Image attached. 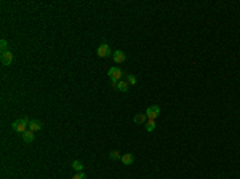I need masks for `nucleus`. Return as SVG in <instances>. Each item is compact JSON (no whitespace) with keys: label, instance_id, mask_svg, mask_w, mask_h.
I'll use <instances>...</instances> for the list:
<instances>
[{"label":"nucleus","instance_id":"ddd939ff","mask_svg":"<svg viewBox=\"0 0 240 179\" xmlns=\"http://www.w3.org/2000/svg\"><path fill=\"white\" fill-rule=\"evenodd\" d=\"M72 168H74L75 171H79V173H80V171L83 170V163H82V162H79V160H74V162H72Z\"/></svg>","mask_w":240,"mask_h":179},{"label":"nucleus","instance_id":"1a4fd4ad","mask_svg":"<svg viewBox=\"0 0 240 179\" xmlns=\"http://www.w3.org/2000/svg\"><path fill=\"white\" fill-rule=\"evenodd\" d=\"M117 90L122 91V93L128 91V82H126V80H120L119 83H117Z\"/></svg>","mask_w":240,"mask_h":179},{"label":"nucleus","instance_id":"39448f33","mask_svg":"<svg viewBox=\"0 0 240 179\" xmlns=\"http://www.w3.org/2000/svg\"><path fill=\"white\" fill-rule=\"evenodd\" d=\"M112 59H114L117 64L125 62V59H126V54H125V51H122V50H115L114 53H112Z\"/></svg>","mask_w":240,"mask_h":179},{"label":"nucleus","instance_id":"f8f14e48","mask_svg":"<svg viewBox=\"0 0 240 179\" xmlns=\"http://www.w3.org/2000/svg\"><path fill=\"white\" fill-rule=\"evenodd\" d=\"M155 130V120H152V118H149L147 122H146V131H149V133H152Z\"/></svg>","mask_w":240,"mask_h":179},{"label":"nucleus","instance_id":"0eeeda50","mask_svg":"<svg viewBox=\"0 0 240 179\" xmlns=\"http://www.w3.org/2000/svg\"><path fill=\"white\" fill-rule=\"evenodd\" d=\"M29 130L31 131H40L42 130V122H38V120H31L29 122Z\"/></svg>","mask_w":240,"mask_h":179},{"label":"nucleus","instance_id":"9d476101","mask_svg":"<svg viewBox=\"0 0 240 179\" xmlns=\"http://www.w3.org/2000/svg\"><path fill=\"white\" fill-rule=\"evenodd\" d=\"M120 160H122L125 165H131V163H133V160H135V157H133L131 154H123Z\"/></svg>","mask_w":240,"mask_h":179},{"label":"nucleus","instance_id":"f3484780","mask_svg":"<svg viewBox=\"0 0 240 179\" xmlns=\"http://www.w3.org/2000/svg\"><path fill=\"white\" fill-rule=\"evenodd\" d=\"M72 179H87V174L83 173V171H80V173L74 174V177H72Z\"/></svg>","mask_w":240,"mask_h":179},{"label":"nucleus","instance_id":"4468645a","mask_svg":"<svg viewBox=\"0 0 240 179\" xmlns=\"http://www.w3.org/2000/svg\"><path fill=\"white\" fill-rule=\"evenodd\" d=\"M109 157H110V160H119V158H122V155H120L119 150H112V152L109 154Z\"/></svg>","mask_w":240,"mask_h":179},{"label":"nucleus","instance_id":"423d86ee","mask_svg":"<svg viewBox=\"0 0 240 179\" xmlns=\"http://www.w3.org/2000/svg\"><path fill=\"white\" fill-rule=\"evenodd\" d=\"M2 64L3 66H10L11 62H13V59H15V56H13V53L8 50V51H5V53H2Z\"/></svg>","mask_w":240,"mask_h":179},{"label":"nucleus","instance_id":"f03ea898","mask_svg":"<svg viewBox=\"0 0 240 179\" xmlns=\"http://www.w3.org/2000/svg\"><path fill=\"white\" fill-rule=\"evenodd\" d=\"M107 75L110 77V80H117V82H120L122 77H123V72H122V69H120V67H110L109 71H107Z\"/></svg>","mask_w":240,"mask_h":179},{"label":"nucleus","instance_id":"9b49d317","mask_svg":"<svg viewBox=\"0 0 240 179\" xmlns=\"http://www.w3.org/2000/svg\"><path fill=\"white\" fill-rule=\"evenodd\" d=\"M146 120H149L146 114H138V115H135V118H133L135 123H144Z\"/></svg>","mask_w":240,"mask_h":179},{"label":"nucleus","instance_id":"6e6552de","mask_svg":"<svg viewBox=\"0 0 240 179\" xmlns=\"http://www.w3.org/2000/svg\"><path fill=\"white\" fill-rule=\"evenodd\" d=\"M23 139H24L27 144H31V142L34 141V131H31V130L24 131V134H23Z\"/></svg>","mask_w":240,"mask_h":179},{"label":"nucleus","instance_id":"2eb2a0df","mask_svg":"<svg viewBox=\"0 0 240 179\" xmlns=\"http://www.w3.org/2000/svg\"><path fill=\"white\" fill-rule=\"evenodd\" d=\"M0 47H2V53L8 51V42H7L5 38H2V42H0Z\"/></svg>","mask_w":240,"mask_h":179},{"label":"nucleus","instance_id":"20e7f679","mask_svg":"<svg viewBox=\"0 0 240 179\" xmlns=\"http://www.w3.org/2000/svg\"><path fill=\"white\" fill-rule=\"evenodd\" d=\"M146 115H147V118L155 120V118L160 115V107H159V106H149V107L146 109Z\"/></svg>","mask_w":240,"mask_h":179},{"label":"nucleus","instance_id":"f257e3e1","mask_svg":"<svg viewBox=\"0 0 240 179\" xmlns=\"http://www.w3.org/2000/svg\"><path fill=\"white\" fill-rule=\"evenodd\" d=\"M29 118H26V117H23V118H18V120H15L11 123V128L15 130L16 133H19V134H24V131H27L29 130Z\"/></svg>","mask_w":240,"mask_h":179},{"label":"nucleus","instance_id":"dca6fc26","mask_svg":"<svg viewBox=\"0 0 240 179\" xmlns=\"http://www.w3.org/2000/svg\"><path fill=\"white\" fill-rule=\"evenodd\" d=\"M126 82H128V85H136V77L135 75H128V77H126Z\"/></svg>","mask_w":240,"mask_h":179},{"label":"nucleus","instance_id":"7ed1b4c3","mask_svg":"<svg viewBox=\"0 0 240 179\" xmlns=\"http://www.w3.org/2000/svg\"><path fill=\"white\" fill-rule=\"evenodd\" d=\"M96 53H98V56H100V58H107V56L112 54V50H110V47L107 43H101L100 47H98Z\"/></svg>","mask_w":240,"mask_h":179}]
</instances>
